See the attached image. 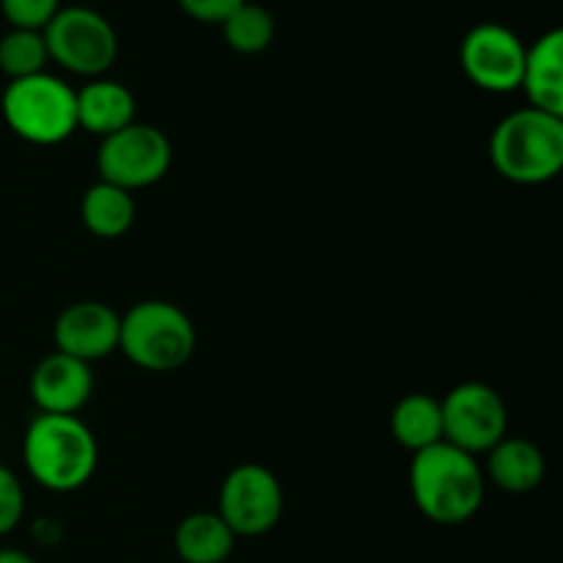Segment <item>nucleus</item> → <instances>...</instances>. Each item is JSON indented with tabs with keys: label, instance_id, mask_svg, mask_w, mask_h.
<instances>
[{
	"label": "nucleus",
	"instance_id": "4468645a",
	"mask_svg": "<svg viewBox=\"0 0 563 563\" xmlns=\"http://www.w3.org/2000/svg\"><path fill=\"white\" fill-rule=\"evenodd\" d=\"M520 91L528 108L563 119V31L542 33L533 44H526Z\"/></svg>",
	"mask_w": 563,
	"mask_h": 563
},
{
	"label": "nucleus",
	"instance_id": "a211bd4d",
	"mask_svg": "<svg viewBox=\"0 0 563 563\" xmlns=\"http://www.w3.org/2000/svg\"><path fill=\"white\" fill-rule=\"evenodd\" d=\"M390 434L410 454L443 443V410L429 394H407L390 412Z\"/></svg>",
	"mask_w": 563,
	"mask_h": 563
},
{
	"label": "nucleus",
	"instance_id": "423d86ee",
	"mask_svg": "<svg viewBox=\"0 0 563 563\" xmlns=\"http://www.w3.org/2000/svg\"><path fill=\"white\" fill-rule=\"evenodd\" d=\"M42 33L49 64H58L82 80L104 77L119 58L115 27L91 5H60Z\"/></svg>",
	"mask_w": 563,
	"mask_h": 563
},
{
	"label": "nucleus",
	"instance_id": "f257e3e1",
	"mask_svg": "<svg viewBox=\"0 0 563 563\" xmlns=\"http://www.w3.org/2000/svg\"><path fill=\"white\" fill-rule=\"evenodd\" d=\"M487 478L476 456L434 443L412 454L410 495L416 509L434 526H462L473 520L484 504Z\"/></svg>",
	"mask_w": 563,
	"mask_h": 563
},
{
	"label": "nucleus",
	"instance_id": "39448f33",
	"mask_svg": "<svg viewBox=\"0 0 563 563\" xmlns=\"http://www.w3.org/2000/svg\"><path fill=\"white\" fill-rule=\"evenodd\" d=\"M0 113L5 126L33 146H58L77 132L75 88L49 71L11 80Z\"/></svg>",
	"mask_w": 563,
	"mask_h": 563
},
{
	"label": "nucleus",
	"instance_id": "f3484780",
	"mask_svg": "<svg viewBox=\"0 0 563 563\" xmlns=\"http://www.w3.org/2000/svg\"><path fill=\"white\" fill-rule=\"evenodd\" d=\"M135 198L132 192L110 185V181H93L80 201V220L88 234L99 240H119L135 223Z\"/></svg>",
	"mask_w": 563,
	"mask_h": 563
},
{
	"label": "nucleus",
	"instance_id": "9d476101",
	"mask_svg": "<svg viewBox=\"0 0 563 563\" xmlns=\"http://www.w3.org/2000/svg\"><path fill=\"white\" fill-rule=\"evenodd\" d=\"M460 64L478 91L515 93L520 91L526 42L500 22H482L462 38Z\"/></svg>",
	"mask_w": 563,
	"mask_h": 563
},
{
	"label": "nucleus",
	"instance_id": "f8f14e48",
	"mask_svg": "<svg viewBox=\"0 0 563 563\" xmlns=\"http://www.w3.org/2000/svg\"><path fill=\"white\" fill-rule=\"evenodd\" d=\"M93 396L91 363L64 352H49L31 372V399L47 416H80Z\"/></svg>",
	"mask_w": 563,
	"mask_h": 563
},
{
	"label": "nucleus",
	"instance_id": "6e6552de",
	"mask_svg": "<svg viewBox=\"0 0 563 563\" xmlns=\"http://www.w3.org/2000/svg\"><path fill=\"white\" fill-rule=\"evenodd\" d=\"M284 487L269 467L242 462L220 484L218 515L236 539H258L275 531L284 517Z\"/></svg>",
	"mask_w": 563,
	"mask_h": 563
},
{
	"label": "nucleus",
	"instance_id": "393cba45",
	"mask_svg": "<svg viewBox=\"0 0 563 563\" xmlns=\"http://www.w3.org/2000/svg\"><path fill=\"white\" fill-rule=\"evenodd\" d=\"M0 563H36V559L20 548H0Z\"/></svg>",
	"mask_w": 563,
	"mask_h": 563
},
{
	"label": "nucleus",
	"instance_id": "4be33fe9",
	"mask_svg": "<svg viewBox=\"0 0 563 563\" xmlns=\"http://www.w3.org/2000/svg\"><path fill=\"white\" fill-rule=\"evenodd\" d=\"M25 517V489L11 467L0 465V539L9 537Z\"/></svg>",
	"mask_w": 563,
	"mask_h": 563
},
{
	"label": "nucleus",
	"instance_id": "f03ea898",
	"mask_svg": "<svg viewBox=\"0 0 563 563\" xmlns=\"http://www.w3.org/2000/svg\"><path fill=\"white\" fill-rule=\"evenodd\" d=\"M22 462L42 489L77 493L97 473L99 443L80 416L36 412L22 438Z\"/></svg>",
	"mask_w": 563,
	"mask_h": 563
},
{
	"label": "nucleus",
	"instance_id": "b1692460",
	"mask_svg": "<svg viewBox=\"0 0 563 563\" xmlns=\"http://www.w3.org/2000/svg\"><path fill=\"white\" fill-rule=\"evenodd\" d=\"M31 533L38 544L53 548V544H58L60 537H64V526H60V520H55V517H38V520L33 522Z\"/></svg>",
	"mask_w": 563,
	"mask_h": 563
},
{
	"label": "nucleus",
	"instance_id": "aec40b11",
	"mask_svg": "<svg viewBox=\"0 0 563 563\" xmlns=\"http://www.w3.org/2000/svg\"><path fill=\"white\" fill-rule=\"evenodd\" d=\"M49 53L42 31H25V27H11L0 36V71L11 80L33 77L47 71Z\"/></svg>",
	"mask_w": 563,
	"mask_h": 563
},
{
	"label": "nucleus",
	"instance_id": "dca6fc26",
	"mask_svg": "<svg viewBox=\"0 0 563 563\" xmlns=\"http://www.w3.org/2000/svg\"><path fill=\"white\" fill-rule=\"evenodd\" d=\"M234 548L236 537L218 511H192L174 531V550L181 563H225Z\"/></svg>",
	"mask_w": 563,
	"mask_h": 563
},
{
	"label": "nucleus",
	"instance_id": "6ab92c4d",
	"mask_svg": "<svg viewBox=\"0 0 563 563\" xmlns=\"http://www.w3.org/2000/svg\"><path fill=\"white\" fill-rule=\"evenodd\" d=\"M225 44L240 55H258L273 44L275 38V16L269 14L267 5L245 3L220 25Z\"/></svg>",
	"mask_w": 563,
	"mask_h": 563
},
{
	"label": "nucleus",
	"instance_id": "2eb2a0df",
	"mask_svg": "<svg viewBox=\"0 0 563 563\" xmlns=\"http://www.w3.org/2000/svg\"><path fill=\"white\" fill-rule=\"evenodd\" d=\"M487 465L482 467L484 478L509 495H526L542 487L548 460L544 451L528 438H509L506 434L495 449H489Z\"/></svg>",
	"mask_w": 563,
	"mask_h": 563
},
{
	"label": "nucleus",
	"instance_id": "1a4fd4ad",
	"mask_svg": "<svg viewBox=\"0 0 563 563\" xmlns=\"http://www.w3.org/2000/svg\"><path fill=\"white\" fill-rule=\"evenodd\" d=\"M443 440L465 454L478 456L500 443L509 432V410L493 385L462 383L440 399Z\"/></svg>",
	"mask_w": 563,
	"mask_h": 563
},
{
	"label": "nucleus",
	"instance_id": "ddd939ff",
	"mask_svg": "<svg viewBox=\"0 0 563 563\" xmlns=\"http://www.w3.org/2000/svg\"><path fill=\"white\" fill-rule=\"evenodd\" d=\"M75 104L77 130L88 132L99 141L130 126L137 113L135 93L124 82L110 80L108 75L93 77V80H86L80 88H75Z\"/></svg>",
	"mask_w": 563,
	"mask_h": 563
},
{
	"label": "nucleus",
	"instance_id": "20e7f679",
	"mask_svg": "<svg viewBox=\"0 0 563 563\" xmlns=\"http://www.w3.org/2000/svg\"><path fill=\"white\" fill-rule=\"evenodd\" d=\"M196 341L190 313L170 300H141L121 313L119 352L143 372H176L192 357Z\"/></svg>",
	"mask_w": 563,
	"mask_h": 563
},
{
	"label": "nucleus",
	"instance_id": "7ed1b4c3",
	"mask_svg": "<svg viewBox=\"0 0 563 563\" xmlns=\"http://www.w3.org/2000/svg\"><path fill=\"white\" fill-rule=\"evenodd\" d=\"M489 163L515 185L553 181L563 168V119L528 104L504 115L489 135Z\"/></svg>",
	"mask_w": 563,
	"mask_h": 563
},
{
	"label": "nucleus",
	"instance_id": "0eeeda50",
	"mask_svg": "<svg viewBox=\"0 0 563 563\" xmlns=\"http://www.w3.org/2000/svg\"><path fill=\"white\" fill-rule=\"evenodd\" d=\"M174 146L168 135L154 124L132 121L124 130L102 137L97 148L99 179L126 192L146 190L168 176Z\"/></svg>",
	"mask_w": 563,
	"mask_h": 563
},
{
	"label": "nucleus",
	"instance_id": "5701e85b",
	"mask_svg": "<svg viewBox=\"0 0 563 563\" xmlns=\"http://www.w3.org/2000/svg\"><path fill=\"white\" fill-rule=\"evenodd\" d=\"M190 20L203 25H223L245 0H176Z\"/></svg>",
	"mask_w": 563,
	"mask_h": 563
},
{
	"label": "nucleus",
	"instance_id": "412c9836",
	"mask_svg": "<svg viewBox=\"0 0 563 563\" xmlns=\"http://www.w3.org/2000/svg\"><path fill=\"white\" fill-rule=\"evenodd\" d=\"M60 0H0L5 22L11 27H25V31H44L49 20L58 14Z\"/></svg>",
	"mask_w": 563,
	"mask_h": 563
},
{
	"label": "nucleus",
	"instance_id": "9b49d317",
	"mask_svg": "<svg viewBox=\"0 0 563 563\" xmlns=\"http://www.w3.org/2000/svg\"><path fill=\"white\" fill-rule=\"evenodd\" d=\"M121 313L102 300L66 306L53 324L55 350L82 363H97L119 352Z\"/></svg>",
	"mask_w": 563,
	"mask_h": 563
}]
</instances>
